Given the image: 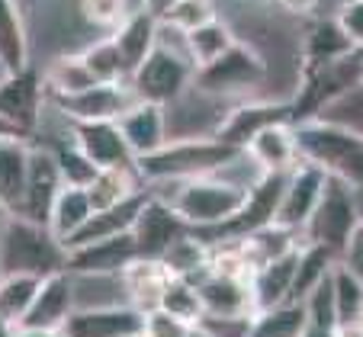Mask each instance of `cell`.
I'll use <instances>...</instances> for the list:
<instances>
[{"mask_svg":"<svg viewBox=\"0 0 363 337\" xmlns=\"http://www.w3.org/2000/svg\"><path fill=\"white\" fill-rule=\"evenodd\" d=\"M29 68V35L20 0H0V74Z\"/></svg>","mask_w":363,"mask_h":337,"instance_id":"cell-25","label":"cell"},{"mask_svg":"<svg viewBox=\"0 0 363 337\" xmlns=\"http://www.w3.org/2000/svg\"><path fill=\"white\" fill-rule=\"evenodd\" d=\"M42 84H45V96L58 100V96H74L81 90L94 87V74L87 71V64L81 62V55H62L42 71Z\"/></svg>","mask_w":363,"mask_h":337,"instance_id":"cell-29","label":"cell"},{"mask_svg":"<svg viewBox=\"0 0 363 337\" xmlns=\"http://www.w3.org/2000/svg\"><path fill=\"white\" fill-rule=\"evenodd\" d=\"M0 138H23V135H20V132H13V129H10L7 122H0Z\"/></svg>","mask_w":363,"mask_h":337,"instance_id":"cell-50","label":"cell"},{"mask_svg":"<svg viewBox=\"0 0 363 337\" xmlns=\"http://www.w3.org/2000/svg\"><path fill=\"white\" fill-rule=\"evenodd\" d=\"M299 248H302V244H299ZM299 248L286 251L283 257L267 261V263H261V267L254 270V276H251L254 315H257V312H267V309H277V305H283V302H289V296H293V280H296Z\"/></svg>","mask_w":363,"mask_h":337,"instance_id":"cell-19","label":"cell"},{"mask_svg":"<svg viewBox=\"0 0 363 337\" xmlns=\"http://www.w3.org/2000/svg\"><path fill=\"white\" fill-rule=\"evenodd\" d=\"M77 7H81L84 23H90L96 29H116L132 13L129 0H81Z\"/></svg>","mask_w":363,"mask_h":337,"instance_id":"cell-42","label":"cell"},{"mask_svg":"<svg viewBox=\"0 0 363 337\" xmlns=\"http://www.w3.org/2000/svg\"><path fill=\"white\" fill-rule=\"evenodd\" d=\"M135 261V241L132 232L116 234L106 241H94L84 248L68 251L65 273H96V276H119L125 263Z\"/></svg>","mask_w":363,"mask_h":337,"instance_id":"cell-16","label":"cell"},{"mask_svg":"<svg viewBox=\"0 0 363 337\" xmlns=\"http://www.w3.org/2000/svg\"><path fill=\"white\" fill-rule=\"evenodd\" d=\"M293 138L302 161L322 167L350 190H363V135L325 122H299L293 125Z\"/></svg>","mask_w":363,"mask_h":337,"instance_id":"cell-3","label":"cell"},{"mask_svg":"<svg viewBox=\"0 0 363 337\" xmlns=\"http://www.w3.org/2000/svg\"><path fill=\"white\" fill-rule=\"evenodd\" d=\"M68 251L45 225L7 215L0 232V276H45L62 273Z\"/></svg>","mask_w":363,"mask_h":337,"instance_id":"cell-2","label":"cell"},{"mask_svg":"<svg viewBox=\"0 0 363 337\" xmlns=\"http://www.w3.org/2000/svg\"><path fill=\"white\" fill-rule=\"evenodd\" d=\"M280 122L293 125V106H289V100H270V96L267 100H251V103H241L235 110H228L219 119V125H216L213 138L228 144V148H235V152H245L247 142L257 132L267 129V125H280Z\"/></svg>","mask_w":363,"mask_h":337,"instance_id":"cell-10","label":"cell"},{"mask_svg":"<svg viewBox=\"0 0 363 337\" xmlns=\"http://www.w3.org/2000/svg\"><path fill=\"white\" fill-rule=\"evenodd\" d=\"M193 328H186L184 321L171 318L167 312L151 309L142 315V337H190Z\"/></svg>","mask_w":363,"mask_h":337,"instance_id":"cell-43","label":"cell"},{"mask_svg":"<svg viewBox=\"0 0 363 337\" xmlns=\"http://www.w3.org/2000/svg\"><path fill=\"white\" fill-rule=\"evenodd\" d=\"M174 4H177V0H142V4H138V10H145V13L148 16H155V20H164L167 16V10L174 7Z\"/></svg>","mask_w":363,"mask_h":337,"instance_id":"cell-46","label":"cell"},{"mask_svg":"<svg viewBox=\"0 0 363 337\" xmlns=\"http://www.w3.org/2000/svg\"><path fill=\"white\" fill-rule=\"evenodd\" d=\"M71 312H74L71 276L62 270V273H52L39 282V292H35L26 318L13 331H62L65 321L71 318Z\"/></svg>","mask_w":363,"mask_h":337,"instance_id":"cell-15","label":"cell"},{"mask_svg":"<svg viewBox=\"0 0 363 337\" xmlns=\"http://www.w3.org/2000/svg\"><path fill=\"white\" fill-rule=\"evenodd\" d=\"M203 315H254L251 286L232 276L206 273V280L196 282Z\"/></svg>","mask_w":363,"mask_h":337,"instance_id":"cell-24","label":"cell"},{"mask_svg":"<svg viewBox=\"0 0 363 337\" xmlns=\"http://www.w3.org/2000/svg\"><path fill=\"white\" fill-rule=\"evenodd\" d=\"M39 276H0V328L13 331L26 318L35 292H39Z\"/></svg>","mask_w":363,"mask_h":337,"instance_id":"cell-30","label":"cell"},{"mask_svg":"<svg viewBox=\"0 0 363 337\" xmlns=\"http://www.w3.org/2000/svg\"><path fill=\"white\" fill-rule=\"evenodd\" d=\"M158 309L167 312L171 318H177V321H184L186 328H193V324L199 321V315H203V302H199L196 286H190L186 280H171L167 282Z\"/></svg>","mask_w":363,"mask_h":337,"instance_id":"cell-38","label":"cell"},{"mask_svg":"<svg viewBox=\"0 0 363 337\" xmlns=\"http://www.w3.org/2000/svg\"><path fill=\"white\" fill-rule=\"evenodd\" d=\"M0 337H7V331H4V328H0Z\"/></svg>","mask_w":363,"mask_h":337,"instance_id":"cell-52","label":"cell"},{"mask_svg":"<svg viewBox=\"0 0 363 337\" xmlns=\"http://www.w3.org/2000/svg\"><path fill=\"white\" fill-rule=\"evenodd\" d=\"M68 135L96 171L132 167V152L116 122H68Z\"/></svg>","mask_w":363,"mask_h":337,"instance_id":"cell-14","label":"cell"},{"mask_svg":"<svg viewBox=\"0 0 363 337\" xmlns=\"http://www.w3.org/2000/svg\"><path fill=\"white\" fill-rule=\"evenodd\" d=\"M335 23L341 26V33L347 35V42L363 52V0H347L341 10H337Z\"/></svg>","mask_w":363,"mask_h":337,"instance_id":"cell-44","label":"cell"},{"mask_svg":"<svg viewBox=\"0 0 363 337\" xmlns=\"http://www.w3.org/2000/svg\"><path fill=\"white\" fill-rule=\"evenodd\" d=\"M337 263V254L325 244H302L299 248V261H296V280H293V296L289 302H299L318 286L322 276H328V270Z\"/></svg>","mask_w":363,"mask_h":337,"instance_id":"cell-33","label":"cell"},{"mask_svg":"<svg viewBox=\"0 0 363 337\" xmlns=\"http://www.w3.org/2000/svg\"><path fill=\"white\" fill-rule=\"evenodd\" d=\"M116 125H119V132H123L125 144H129L132 161L142 158V154L158 152L161 144L167 142V110L158 103L135 100V103L116 119Z\"/></svg>","mask_w":363,"mask_h":337,"instance_id":"cell-18","label":"cell"},{"mask_svg":"<svg viewBox=\"0 0 363 337\" xmlns=\"http://www.w3.org/2000/svg\"><path fill=\"white\" fill-rule=\"evenodd\" d=\"M247 161L261 173H280V171H293V164L299 161L296 154V138H293V125L280 122V125H267L247 142L245 152Z\"/></svg>","mask_w":363,"mask_h":337,"instance_id":"cell-21","label":"cell"},{"mask_svg":"<svg viewBox=\"0 0 363 337\" xmlns=\"http://www.w3.org/2000/svg\"><path fill=\"white\" fill-rule=\"evenodd\" d=\"M325 183H328V173H325L322 167L308 164V161H302V158L296 161L286 177V186H283L274 225L286 228V232L302 238V228H306V222L315 212L318 200H322V193H325Z\"/></svg>","mask_w":363,"mask_h":337,"instance_id":"cell-9","label":"cell"},{"mask_svg":"<svg viewBox=\"0 0 363 337\" xmlns=\"http://www.w3.org/2000/svg\"><path fill=\"white\" fill-rule=\"evenodd\" d=\"M135 337H142V334H135Z\"/></svg>","mask_w":363,"mask_h":337,"instance_id":"cell-53","label":"cell"},{"mask_svg":"<svg viewBox=\"0 0 363 337\" xmlns=\"http://www.w3.org/2000/svg\"><path fill=\"white\" fill-rule=\"evenodd\" d=\"M213 20H219L213 0H177L161 23L186 35V33H193V29L206 26V23H213Z\"/></svg>","mask_w":363,"mask_h":337,"instance_id":"cell-39","label":"cell"},{"mask_svg":"<svg viewBox=\"0 0 363 337\" xmlns=\"http://www.w3.org/2000/svg\"><path fill=\"white\" fill-rule=\"evenodd\" d=\"M186 232H190V228L177 219V212H174L164 200H158V196L151 193L148 202H145L142 212H138L135 225H132L135 257H145V261H161V257H164V251L171 248L180 234H186Z\"/></svg>","mask_w":363,"mask_h":337,"instance_id":"cell-13","label":"cell"},{"mask_svg":"<svg viewBox=\"0 0 363 337\" xmlns=\"http://www.w3.org/2000/svg\"><path fill=\"white\" fill-rule=\"evenodd\" d=\"M335 337H363V321H350V324H337Z\"/></svg>","mask_w":363,"mask_h":337,"instance_id":"cell-47","label":"cell"},{"mask_svg":"<svg viewBox=\"0 0 363 337\" xmlns=\"http://www.w3.org/2000/svg\"><path fill=\"white\" fill-rule=\"evenodd\" d=\"M132 103L135 93L129 90V84H94L74 96L52 100V106L68 122H116Z\"/></svg>","mask_w":363,"mask_h":337,"instance_id":"cell-11","label":"cell"},{"mask_svg":"<svg viewBox=\"0 0 363 337\" xmlns=\"http://www.w3.org/2000/svg\"><path fill=\"white\" fill-rule=\"evenodd\" d=\"M232 45H235V33L222 20H213V23H206V26L193 29V33H186V58H190L193 68L213 64Z\"/></svg>","mask_w":363,"mask_h":337,"instance_id":"cell-32","label":"cell"},{"mask_svg":"<svg viewBox=\"0 0 363 337\" xmlns=\"http://www.w3.org/2000/svg\"><path fill=\"white\" fill-rule=\"evenodd\" d=\"M357 225H360V219H357L354 190L347 183H341V180L328 177L315 212H312V219L302 228V241L306 244H325L335 254H341Z\"/></svg>","mask_w":363,"mask_h":337,"instance_id":"cell-7","label":"cell"},{"mask_svg":"<svg viewBox=\"0 0 363 337\" xmlns=\"http://www.w3.org/2000/svg\"><path fill=\"white\" fill-rule=\"evenodd\" d=\"M138 190H145V186L132 167H113V171H96V177L87 186V200L96 212V209H110L116 202L129 200L132 193Z\"/></svg>","mask_w":363,"mask_h":337,"instance_id":"cell-31","label":"cell"},{"mask_svg":"<svg viewBox=\"0 0 363 337\" xmlns=\"http://www.w3.org/2000/svg\"><path fill=\"white\" fill-rule=\"evenodd\" d=\"M354 202H357V219L363 225V190H354Z\"/></svg>","mask_w":363,"mask_h":337,"instance_id":"cell-49","label":"cell"},{"mask_svg":"<svg viewBox=\"0 0 363 337\" xmlns=\"http://www.w3.org/2000/svg\"><path fill=\"white\" fill-rule=\"evenodd\" d=\"M90 212H94V206H90V200H87V190H81V186H62L55 202H52L45 228L55 234L62 244H68V241L81 232L84 222L90 219Z\"/></svg>","mask_w":363,"mask_h":337,"instance_id":"cell-27","label":"cell"},{"mask_svg":"<svg viewBox=\"0 0 363 337\" xmlns=\"http://www.w3.org/2000/svg\"><path fill=\"white\" fill-rule=\"evenodd\" d=\"M113 45H116V55L125 68V77L151 55V48L158 45V20L148 16L145 10H132L116 29H113Z\"/></svg>","mask_w":363,"mask_h":337,"instance_id":"cell-22","label":"cell"},{"mask_svg":"<svg viewBox=\"0 0 363 337\" xmlns=\"http://www.w3.org/2000/svg\"><path fill=\"white\" fill-rule=\"evenodd\" d=\"M277 4L293 16H312L318 10V0H277Z\"/></svg>","mask_w":363,"mask_h":337,"instance_id":"cell-45","label":"cell"},{"mask_svg":"<svg viewBox=\"0 0 363 337\" xmlns=\"http://www.w3.org/2000/svg\"><path fill=\"white\" fill-rule=\"evenodd\" d=\"M151 190H171V200L164 202L177 212V219L190 232H206V228L222 225V222H228L238 212L247 186L228 183V180H222L216 173V177H199V180H186V183L151 186Z\"/></svg>","mask_w":363,"mask_h":337,"instance_id":"cell-4","label":"cell"},{"mask_svg":"<svg viewBox=\"0 0 363 337\" xmlns=\"http://www.w3.org/2000/svg\"><path fill=\"white\" fill-rule=\"evenodd\" d=\"M45 148H48V144H45ZM52 154H55V164H58V173H62V183L65 186H81V190H87L90 180L96 177V167L90 164V161L84 158L81 152H77L74 142L55 144V148H52Z\"/></svg>","mask_w":363,"mask_h":337,"instance_id":"cell-40","label":"cell"},{"mask_svg":"<svg viewBox=\"0 0 363 337\" xmlns=\"http://www.w3.org/2000/svg\"><path fill=\"white\" fill-rule=\"evenodd\" d=\"M312 122H325V125H335V129H347L363 135V84L344 90L331 103H325Z\"/></svg>","mask_w":363,"mask_h":337,"instance_id":"cell-35","label":"cell"},{"mask_svg":"<svg viewBox=\"0 0 363 337\" xmlns=\"http://www.w3.org/2000/svg\"><path fill=\"white\" fill-rule=\"evenodd\" d=\"M254 315H199L193 334L199 337H251Z\"/></svg>","mask_w":363,"mask_h":337,"instance_id":"cell-41","label":"cell"},{"mask_svg":"<svg viewBox=\"0 0 363 337\" xmlns=\"http://www.w3.org/2000/svg\"><path fill=\"white\" fill-rule=\"evenodd\" d=\"M81 62L87 64V71L94 74L96 84H129L123 62H119V55H116V45H113V39L90 42V45L81 52Z\"/></svg>","mask_w":363,"mask_h":337,"instance_id":"cell-37","label":"cell"},{"mask_svg":"<svg viewBox=\"0 0 363 337\" xmlns=\"http://www.w3.org/2000/svg\"><path fill=\"white\" fill-rule=\"evenodd\" d=\"M306 309L299 302H283L254 315L251 337H306Z\"/></svg>","mask_w":363,"mask_h":337,"instance_id":"cell-34","label":"cell"},{"mask_svg":"<svg viewBox=\"0 0 363 337\" xmlns=\"http://www.w3.org/2000/svg\"><path fill=\"white\" fill-rule=\"evenodd\" d=\"M29 144V138H0V209L7 215H16L23 206Z\"/></svg>","mask_w":363,"mask_h":337,"instance_id":"cell-23","label":"cell"},{"mask_svg":"<svg viewBox=\"0 0 363 337\" xmlns=\"http://www.w3.org/2000/svg\"><path fill=\"white\" fill-rule=\"evenodd\" d=\"M174 276L161 267V261H145V257H135L132 263H125L123 273H119V282H123L125 292V305H132L135 312H151L161 305V296H164L167 282Z\"/></svg>","mask_w":363,"mask_h":337,"instance_id":"cell-20","label":"cell"},{"mask_svg":"<svg viewBox=\"0 0 363 337\" xmlns=\"http://www.w3.org/2000/svg\"><path fill=\"white\" fill-rule=\"evenodd\" d=\"M193 64L190 58L177 55L164 45H155L151 55L138 64L129 74V90L135 93V100H145V103H158V106H171L174 100L186 93L193 81Z\"/></svg>","mask_w":363,"mask_h":337,"instance_id":"cell-6","label":"cell"},{"mask_svg":"<svg viewBox=\"0 0 363 337\" xmlns=\"http://www.w3.org/2000/svg\"><path fill=\"white\" fill-rule=\"evenodd\" d=\"M354 45L347 42V35L341 33L335 20H312L306 26V35H302V64H328L337 62V58L350 55Z\"/></svg>","mask_w":363,"mask_h":337,"instance_id":"cell-28","label":"cell"},{"mask_svg":"<svg viewBox=\"0 0 363 337\" xmlns=\"http://www.w3.org/2000/svg\"><path fill=\"white\" fill-rule=\"evenodd\" d=\"M331 292H335L337 324L363 321V282L341 261L331 267Z\"/></svg>","mask_w":363,"mask_h":337,"instance_id":"cell-36","label":"cell"},{"mask_svg":"<svg viewBox=\"0 0 363 337\" xmlns=\"http://www.w3.org/2000/svg\"><path fill=\"white\" fill-rule=\"evenodd\" d=\"M65 337H135L142 334V312L132 305L110 309H81L65 321Z\"/></svg>","mask_w":363,"mask_h":337,"instance_id":"cell-17","label":"cell"},{"mask_svg":"<svg viewBox=\"0 0 363 337\" xmlns=\"http://www.w3.org/2000/svg\"><path fill=\"white\" fill-rule=\"evenodd\" d=\"M238 158L241 152L216 142L213 135L167 138L158 152L142 154V158L132 161V171L148 186H171V183H186V180H199V177H216V173H222Z\"/></svg>","mask_w":363,"mask_h":337,"instance_id":"cell-1","label":"cell"},{"mask_svg":"<svg viewBox=\"0 0 363 337\" xmlns=\"http://www.w3.org/2000/svg\"><path fill=\"white\" fill-rule=\"evenodd\" d=\"M62 173H58L55 154L45 144H29V167H26V193H23V206L16 215L45 225L52 202H55L58 190H62Z\"/></svg>","mask_w":363,"mask_h":337,"instance_id":"cell-12","label":"cell"},{"mask_svg":"<svg viewBox=\"0 0 363 337\" xmlns=\"http://www.w3.org/2000/svg\"><path fill=\"white\" fill-rule=\"evenodd\" d=\"M7 337H65V331H10Z\"/></svg>","mask_w":363,"mask_h":337,"instance_id":"cell-48","label":"cell"},{"mask_svg":"<svg viewBox=\"0 0 363 337\" xmlns=\"http://www.w3.org/2000/svg\"><path fill=\"white\" fill-rule=\"evenodd\" d=\"M48 96L42 84V71L33 64L16 74H0V122H7L13 132L29 138L39 129L42 110H45Z\"/></svg>","mask_w":363,"mask_h":337,"instance_id":"cell-8","label":"cell"},{"mask_svg":"<svg viewBox=\"0 0 363 337\" xmlns=\"http://www.w3.org/2000/svg\"><path fill=\"white\" fill-rule=\"evenodd\" d=\"M264 81H267V64H264L261 52L235 39V45L222 58L193 71L190 87H196L199 96H232L261 87Z\"/></svg>","mask_w":363,"mask_h":337,"instance_id":"cell-5","label":"cell"},{"mask_svg":"<svg viewBox=\"0 0 363 337\" xmlns=\"http://www.w3.org/2000/svg\"><path fill=\"white\" fill-rule=\"evenodd\" d=\"M129 4H132V10H138V4H142V0H129Z\"/></svg>","mask_w":363,"mask_h":337,"instance_id":"cell-51","label":"cell"},{"mask_svg":"<svg viewBox=\"0 0 363 337\" xmlns=\"http://www.w3.org/2000/svg\"><path fill=\"white\" fill-rule=\"evenodd\" d=\"M161 267H164L174 280H186L190 286H196V282L206 280V273H209V244L199 241L193 232L180 234L171 248L164 251Z\"/></svg>","mask_w":363,"mask_h":337,"instance_id":"cell-26","label":"cell"}]
</instances>
